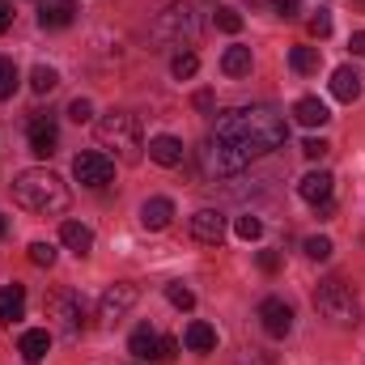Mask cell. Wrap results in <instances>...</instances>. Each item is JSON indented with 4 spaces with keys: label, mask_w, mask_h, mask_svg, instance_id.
I'll use <instances>...</instances> for the list:
<instances>
[{
    "label": "cell",
    "mask_w": 365,
    "mask_h": 365,
    "mask_svg": "<svg viewBox=\"0 0 365 365\" xmlns=\"http://www.w3.org/2000/svg\"><path fill=\"white\" fill-rule=\"evenodd\" d=\"M289 123L272 106H234L217 115L208 140H204V166L208 175H242L251 162L284 145Z\"/></svg>",
    "instance_id": "cell-1"
},
{
    "label": "cell",
    "mask_w": 365,
    "mask_h": 365,
    "mask_svg": "<svg viewBox=\"0 0 365 365\" xmlns=\"http://www.w3.org/2000/svg\"><path fill=\"white\" fill-rule=\"evenodd\" d=\"M13 200L26 208V212H38V217H60L68 208V187L60 175L51 170H21L13 179Z\"/></svg>",
    "instance_id": "cell-2"
},
{
    "label": "cell",
    "mask_w": 365,
    "mask_h": 365,
    "mask_svg": "<svg viewBox=\"0 0 365 365\" xmlns=\"http://www.w3.org/2000/svg\"><path fill=\"white\" fill-rule=\"evenodd\" d=\"M98 140H102V149H115L119 162H128V166H136V162L145 158L140 119L128 115V110H110V115H102V119H98Z\"/></svg>",
    "instance_id": "cell-3"
},
{
    "label": "cell",
    "mask_w": 365,
    "mask_h": 365,
    "mask_svg": "<svg viewBox=\"0 0 365 365\" xmlns=\"http://www.w3.org/2000/svg\"><path fill=\"white\" fill-rule=\"evenodd\" d=\"M314 310H319L331 327H357V323H361V302H357L353 284H344L340 276L319 280V289H314Z\"/></svg>",
    "instance_id": "cell-4"
},
{
    "label": "cell",
    "mask_w": 365,
    "mask_h": 365,
    "mask_svg": "<svg viewBox=\"0 0 365 365\" xmlns=\"http://www.w3.org/2000/svg\"><path fill=\"white\" fill-rule=\"evenodd\" d=\"M153 38L158 43H191L195 38V13L191 4H166L153 21Z\"/></svg>",
    "instance_id": "cell-5"
},
{
    "label": "cell",
    "mask_w": 365,
    "mask_h": 365,
    "mask_svg": "<svg viewBox=\"0 0 365 365\" xmlns=\"http://www.w3.org/2000/svg\"><path fill=\"white\" fill-rule=\"evenodd\" d=\"M47 319H56V327L60 331H81V319H86V302H81V293H73V289H56L51 297H47Z\"/></svg>",
    "instance_id": "cell-6"
},
{
    "label": "cell",
    "mask_w": 365,
    "mask_h": 365,
    "mask_svg": "<svg viewBox=\"0 0 365 365\" xmlns=\"http://www.w3.org/2000/svg\"><path fill=\"white\" fill-rule=\"evenodd\" d=\"M136 297H140V289H136L132 280H115V284L102 293V302H98V319H102V323H119V319L136 306Z\"/></svg>",
    "instance_id": "cell-7"
},
{
    "label": "cell",
    "mask_w": 365,
    "mask_h": 365,
    "mask_svg": "<svg viewBox=\"0 0 365 365\" xmlns=\"http://www.w3.org/2000/svg\"><path fill=\"white\" fill-rule=\"evenodd\" d=\"M73 175L81 187H106V182L115 179V162L106 158V153H77V162H73Z\"/></svg>",
    "instance_id": "cell-8"
},
{
    "label": "cell",
    "mask_w": 365,
    "mask_h": 365,
    "mask_svg": "<svg viewBox=\"0 0 365 365\" xmlns=\"http://www.w3.org/2000/svg\"><path fill=\"white\" fill-rule=\"evenodd\" d=\"M26 140H30V153H34V158H56V149H60V128H56V119H51V115H34L30 128H26Z\"/></svg>",
    "instance_id": "cell-9"
},
{
    "label": "cell",
    "mask_w": 365,
    "mask_h": 365,
    "mask_svg": "<svg viewBox=\"0 0 365 365\" xmlns=\"http://www.w3.org/2000/svg\"><path fill=\"white\" fill-rule=\"evenodd\" d=\"M259 323H264V331H268L272 340H284V336L293 331V306H289L284 297H264V302H259Z\"/></svg>",
    "instance_id": "cell-10"
},
{
    "label": "cell",
    "mask_w": 365,
    "mask_h": 365,
    "mask_svg": "<svg viewBox=\"0 0 365 365\" xmlns=\"http://www.w3.org/2000/svg\"><path fill=\"white\" fill-rule=\"evenodd\" d=\"M187 230H191V238H195V242H208V247H217V242L225 238V217H221L217 208H200V212H191Z\"/></svg>",
    "instance_id": "cell-11"
},
{
    "label": "cell",
    "mask_w": 365,
    "mask_h": 365,
    "mask_svg": "<svg viewBox=\"0 0 365 365\" xmlns=\"http://www.w3.org/2000/svg\"><path fill=\"white\" fill-rule=\"evenodd\" d=\"M331 187H336V179H331L327 170H310L306 179L297 182V195H302L306 204H314V208H319V204H327V200H331Z\"/></svg>",
    "instance_id": "cell-12"
},
{
    "label": "cell",
    "mask_w": 365,
    "mask_h": 365,
    "mask_svg": "<svg viewBox=\"0 0 365 365\" xmlns=\"http://www.w3.org/2000/svg\"><path fill=\"white\" fill-rule=\"evenodd\" d=\"M128 353L136 361H162V336L153 327H136L132 340H128Z\"/></svg>",
    "instance_id": "cell-13"
},
{
    "label": "cell",
    "mask_w": 365,
    "mask_h": 365,
    "mask_svg": "<svg viewBox=\"0 0 365 365\" xmlns=\"http://www.w3.org/2000/svg\"><path fill=\"white\" fill-rule=\"evenodd\" d=\"M73 17H77V0H43V9H38L43 30H64V26H73Z\"/></svg>",
    "instance_id": "cell-14"
},
{
    "label": "cell",
    "mask_w": 365,
    "mask_h": 365,
    "mask_svg": "<svg viewBox=\"0 0 365 365\" xmlns=\"http://www.w3.org/2000/svg\"><path fill=\"white\" fill-rule=\"evenodd\" d=\"M17 353L26 357L30 365H38L47 353H51V331L47 327H34V331H21V340H17Z\"/></svg>",
    "instance_id": "cell-15"
},
{
    "label": "cell",
    "mask_w": 365,
    "mask_h": 365,
    "mask_svg": "<svg viewBox=\"0 0 365 365\" xmlns=\"http://www.w3.org/2000/svg\"><path fill=\"white\" fill-rule=\"evenodd\" d=\"M170 217H175V204H170L166 195H153V200L140 204V225H145V230H166Z\"/></svg>",
    "instance_id": "cell-16"
},
{
    "label": "cell",
    "mask_w": 365,
    "mask_h": 365,
    "mask_svg": "<svg viewBox=\"0 0 365 365\" xmlns=\"http://www.w3.org/2000/svg\"><path fill=\"white\" fill-rule=\"evenodd\" d=\"M149 162H158V166H182V140L179 136H153L149 140Z\"/></svg>",
    "instance_id": "cell-17"
},
{
    "label": "cell",
    "mask_w": 365,
    "mask_h": 365,
    "mask_svg": "<svg viewBox=\"0 0 365 365\" xmlns=\"http://www.w3.org/2000/svg\"><path fill=\"white\" fill-rule=\"evenodd\" d=\"M331 93H336L340 102H357V98H361V73H357L353 64H340V68L331 73Z\"/></svg>",
    "instance_id": "cell-18"
},
{
    "label": "cell",
    "mask_w": 365,
    "mask_h": 365,
    "mask_svg": "<svg viewBox=\"0 0 365 365\" xmlns=\"http://www.w3.org/2000/svg\"><path fill=\"white\" fill-rule=\"evenodd\" d=\"M60 238H64V247H68L73 255H90L93 251V230L81 225V221H64V225H60Z\"/></svg>",
    "instance_id": "cell-19"
},
{
    "label": "cell",
    "mask_w": 365,
    "mask_h": 365,
    "mask_svg": "<svg viewBox=\"0 0 365 365\" xmlns=\"http://www.w3.org/2000/svg\"><path fill=\"white\" fill-rule=\"evenodd\" d=\"M26 314V289L21 284H4L0 289V323H17Z\"/></svg>",
    "instance_id": "cell-20"
},
{
    "label": "cell",
    "mask_w": 365,
    "mask_h": 365,
    "mask_svg": "<svg viewBox=\"0 0 365 365\" xmlns=\"http://www.w3.org/2000/svg\"><path fill=\"white\" fill-rule=\"evenodd\" d=\"M293 115H297V123H306V128H323V123L331 119V110H327V102H319V98H297V106H293Z\"/></svg>",
    "instance_id": "cell-21"
},
{
    "label": "cell",
    "mask_w": 365,
    "mask_h": 365,
    "mask_svg": "<svg viewBox=\"0 0 365 365\" xmlns=\"http://www.w3.org/2000/svg\"><path fill=\"white\" fill-rule=\"evenodd\" d=\"M182 344L191 349V353H212L217 349V331L208 327V323H187V331H182Z\"/></svg>",
    "instance_id": "cell-22"
},
{
    "label": "cell",
    "mask_w": 365,
    "mask_h": 365,
    "mask_svg": "<svg viewBox=\"0 0 365 365\" xmlns=\"http://www.w3.org/2000/svg\"><path fill=\"white\" fill-rule=\"evenodd\" d=\"M221 73H225V77H247V73H251V47H242V43L225 47V56H221Z\"/></svg>",
    "instance_id": "cell-23"
},
{
    "label": "cell",
    "mask_w": 365,
    "mask_h": 365,
    "mask_svg": "<svg viewBox=\"0 0 365 365\" xmlns=\"http://www.w3.org/2000/svg\"><path fill=\"white\" fill-rule=\"evenodd\" d=\"M195 73H200V56H195V51H179V56L170 60V77H175V81H191Z\"/></svg>",
    "instance_id": "cell-24"
},
{
    "label": "cell",
    "mask_w": 365,
    "mask_h": 365,
    "mask_svg": "<svg viewBox=\"0 0 365 365\" xmlns=\"http://www.w3.org/2000/svg\"><path fill=\"white\" fill-rule=\"evenodd\" d=\"M289 64H293V73H314L319 68V47H293L289 51Z\"/></svg>",
    "instance_id": "cell-25"
},
{
    "label": "cell",
    "mask_w": 365,
    "mask_h": 365,
    "mask_svg": "<svg viewBox=\"0 0 365 365\" xmlns=\"http://www.w3.org/2000/svg\"><path fill=\"white\" fill-rule=\"evenodd\" d=\"M56 86H60V73H56L51 64H38V68L30 73V90L34 93H51Z\"/></svg>",
    "instance_id": "cell-26"
},
{
    "label": "cell",
    "mask_w": 365,
    "mask_h": 365,
    "mask_svg": "<svg viewBox=\"0 0 365 365\" xmlns=\"http://www.w3.org/2000/svg\"><path fill=\"white\" fill-rule=\"evenodd\" d=\"M212 26H217V30H225V34H238V30H242V13H238V9H230V4H217Z\"/></svg>",
    "instance_id": "cell-27"
},
{
    "label": "cell",
    "mask_w": 365,
    "mask_h": 365,
    "mask_svg": "<svg viewBox=\"0 0 365 365\" xmlns=\"http://www.w3.org/2000/svg\"><path fill=\"white\" fill-rule=\"evenodd\" d=\"M17 81H21V77H17V64H13V60H4V56H0V102H4V98H13V93H17Z\"/></svg>",
    "instance_id": "cell-28"
},
{
    "label": "cell",
    "mask_w": 365,
    "mask_h": 365,
    "mask_svg": "<svg viewBox=\"0 0 365 365\" xmlns=\"http://www.w3.org/2000/svg\"><path fill=\"white\" fill-rule=\"evenodd\" d=\"M234 234H238V238H242V242H255V238H259V234H264V221H259V217H251V212H247V217H238V221H234Z\"/></svg>",
    "instance_id": "cell-29"
},
{
    "label": "cell",
    "mask_w": 365,
    "mask_h": 365,
    "mask_svg": "<svg viewBox=\"0 0 365 365\" xmlns=\"http://www.w3.org/2000/svg\"><path fill=\"white\" fill-rule=\"evenodd\" d=\"M26 255H30L34 268H51V264H56V247H51V242H30Z\"/></svg>",
    "instance_id": "cell-30"
},
{
    "label": "cell",
    "mask_w": 365,
    "mask_h": 365,
    "mask_svg": "<svg viewBox=\"0 0 365 365\" xmlns=\"http://www.w3.org/2000/svg\"><path fill=\"white\" fill-rule=\"evenodd\" d=\"M331 238H323V234H314V238H306V255L310 259H331Z\"/></svg>",
    "instance_id": "cell-31"
},
{
    "label": "cell",
    "mask_w": 365,
    "mask_h": 365,
    "mask_svg": "<svg viewBox=\"0 0 365 365\" xmlns=\"http://www.w3.org/2000/svg\"><path fill=\"white\" fill-rule=\"evenodd\" d=\"M166 297H170V306H179V310H191V306H195V293H191L187 284H166Z\"/></svg>",
    "instance_id": "cell-32"
},
{
    "label": "cell",
    "mask_w": 365,
    "mask_h": 365,
    "mask_svg": "<svg viewBox=\"0 0 365 365\" xmlns=\"http://www.w3.org/2000/svg\"><path fill=\"white\" fill-rule=\"evenodd\" d=\"M306 30H310V38H327V34H331V13H314V17L306 21Z\"/></svg>",
    "instance_id": "cell-33"
},
{
    "label": "cell",
    "mask_w": 365,
    "mask_h": 365,
    "mask_svg": "<svg viewBox=\"0 0 365 365\" xmlns=\"http://www.w3.org/2000/svg\"><path fill=\"white\" fill-rule=\"evenodd\" d=\"M302 153H306V158H310V162H323V158H327V153H331V145H327V140H323V136H310V140H306V145H302Z\"/></svg>",
    "instance_id": "cell-34"
},
{
    "label": "cell",
    "mask_w": 365,
    "mask_h": 365,
    "mask_svg": "<svg viewBox=\"0 0 365 365\" xmlns=\"http://www.w3.org/2000/svg\"><path fill=\"white\" fill-rule=\"evenodd\" d=\"M68 119H73V123H90L93 119V102L90 98H77V102L68 106Z\"/></svg>",
    "instance_id": "cell-35"
},
{
    "label": "cell",
    "mask_w": 365,
    "mask_h": 365,
    "mask_svg": "<svg viewBox=\"0 0 365 365\" xmlns=\"http://www.w3.org/2000/svg\"><path fill=\"white\" fill-rule=\"evenodd\" d=\"M276 17H284V21H293L297 13H302V0H272Z\"/></svg>",
    "instance_id": "cell-36"
},
{
    "label": "cell",
    "mask_w": 365,
    "mask_h": 365,
    "mask_svg": "<svg viewBox=\"0 0 365 365\" xmlns=\"http://www.w3.org/2000/svg\"><path fill=\"white\" fill-rule=\"evenodd\" d=\"M259 268H264V272H276V268H280V255H276V251H259Z\"/></svg>",
    "instance_id": "cell-37"
},
{
    "label": "cell",
    "mask_w": 365,
    "mask_h": 365,
    "mask_svg": "<svg viewBox=\"0 0 365 365\" xmlns=\"http://www.w3.org/2000/svg\"><path fill=\"white\" fill-rule=\"evenodd\" d=\"M9 26H13V4H9V0H0V34H4Z\"/></svg>",
    "instance_id": "cell-38"
},
{
    "label": "cell",
    "mask_w": 365,
    "mask_h": 365,
    "mask_svg": "<svg viewBox=\"0 0 365 365\" xmlns=\"http://www.w3.org/2000/svg\"><path fill=\"white\" fill-rule=\"evenodd\" d=\"M179 353V340H170V336H162V361H170Z\"/></svg>",
    "instance_id": "cell-39"
},
{
    "label": "cell",
    "mask_w": 365,
    "mask_h": 365,
    "mask_svg": "<svg viewBox=\"0 0 365 365\" xmlns=\"http://www.w3.org/2000/svg\"><path fill=\"white\" fill-rule=\"evenodd\" d=\"M349 47H353V56H361L365 60V30H357V34L349 38Z\"/></svg>",
    "instance_id": "cell-40"
},
{
    "label": "cell",
    "mask_w": 365,
    "mask_h": 365,
    "mask_svg": "<svg viewBox=\"0 0 365 365\" xmlns=\"http://www.w3.org/2000/svg\"><path fill=\"white\" fill-rule=\"evenodd\" d=\"M195 106H200V110H212V93H208V90L195 93Z\"/></svg>",
    "instance_id": "cell-41"
},
{
    "label": "cell",
    "mask_w": 365,
    "mask_h": 365,
    "mask_svg": "<svg viewBox=\"0 0 365 365\" xmlns=\"http://www.w3.org/2000/svg\"><path fill=\"white\" fill-rule=\"evenodd\" d=\"M251 9H272V0H247Z\"/></svg>",
    "instance_id": "cell-42"
},
{
    "label": "cell",
    "mask_w": 365,
    "mask_h": 365,
    "mask_svg": "<svg viewBox=\"0 0 365 365\" xmlns=\"http://www.w3.org/2000/svg\"><path fill=\"white\" fill-rule=\"evenodd\" d=\"M4 230H9V225H4V217H0V238H4Z\"/></svg>",
    "instance_id": "cell-43"
}]
</instances>
